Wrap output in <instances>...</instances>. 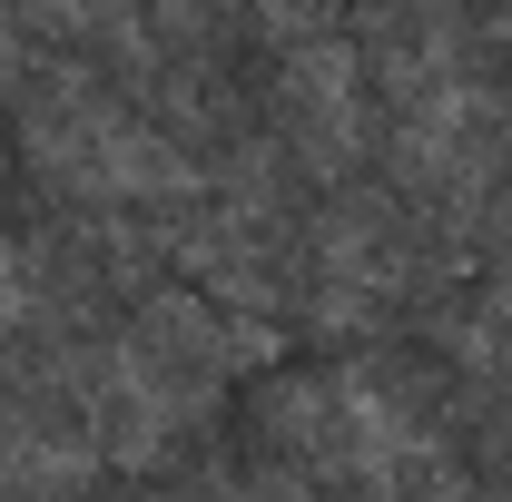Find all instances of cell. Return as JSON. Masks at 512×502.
<instances>
[{
  "instance_id": "cell-1",
  "label": "cell",
  "mask_w": 512,
  "mask_h": 502,
  "mask_svg": "<svg viewBox=\"0 0 512 502\" xmlns=\"http://www.w3.org/2000/svg\"><path fill=\"white\" fill-rule=\"evenodd\" d=\"M20 158L40 168V188H60L69 207H89L109 227H128V217L168 227L217 188L197 168V148L178 138V119L148 89L99 79V69H30L20 79Z\"/></svg>"
},
{
  "instance_id": "cell-2",
  "label": "cell",
  "mask_w": 512,
  "mask_h": 502,
  "mask_svg": "<svg viewBox=\"0 0 512 502\" xmlns=\"http://www.w3.org/2000/svg\"><path fill=\"white\" fill-rule=\"evenodd\" d=\"M256 89H266V128L306 178H355L375 148V79H365V40L335 0H256Z\"/></svg>"
},
{
  "instance_id": "cell-3",
  "label": "cell",
  "mask_w": 512,
  "mask_h": 502,
  "mask_svg": "<svg viewBox=\"0 0 512 502\" xmlns=\"http://www.w3.org/2000/svg\"><path fill=\"white\" fill-rule=\"evenodd\" d=\"M266 434L325 483H453V453L434 443L424 404L394 394L375 365H325L266 394Z\"/></svg>"
},
{
  "instance_id": "cell-4",
  "label": "cell",
  "mask_w": 512,
  "mask_h": 502,
  "mask_svg": "<svg viewBox=\"0 0 512 502\" xmlns=\"http://www.w3.org/2000/svg\"><path fill=\"white\" fill-rule=\"evenodd\" d=\"M69 306V266L40 237H0V345H40Z\"/></svg>"
}]
</instances>
